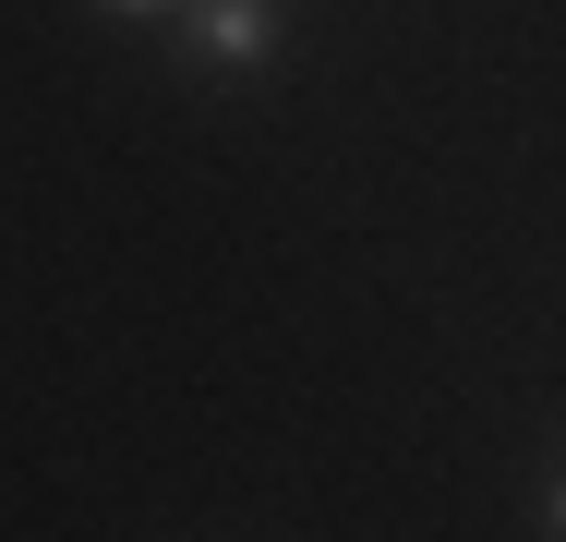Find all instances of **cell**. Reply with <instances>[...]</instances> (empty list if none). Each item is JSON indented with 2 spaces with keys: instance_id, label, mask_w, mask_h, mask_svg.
I'll return each instance as SVG.
<instances>
[{
  "instance_id": "7a4b0ae2",
  "label": "cell",
  "mask_w": 566,
  "mask_h": 542,
  "mask_svg": "<svg viewBox=\"0 0 566 542\" xmlns=\"http://www.w3.org/2000/svg\"><path fill=\"white\" fill-rule=\"evenodd\" d=\"M109 12H181V0H109Z\"/></svg>"
},
{
  "instance_id": "6da1fadb",
  "label": "cell",
  "mask_w": 566,
  "mask_h": 542,
  "mask_svg": "<svg viewBox=\"0 0 566 542\" xmlns=\"http://www.w3.org/2000/svg\"><path fill=\"white\" fill-rule=\"evenodd\" d=\"M181 49H193L206 73H253V61H277V0H193V12H181Z\"/></svg>"
},
{
  "instance_id": "3957f363",
  "label": "cell",
  "mask_w": 566,
  "mask_h": 542,
  "mask_svg": "<svg viewBox=\"0 0 566 542\" xmlns=\"http://www.w3.org/2000/svg\"><path fill=\"white\" fill-rule=\"evenodd\" d=\"M555 531H566V482H555Z\"/></svg>"
}]
</instances>
